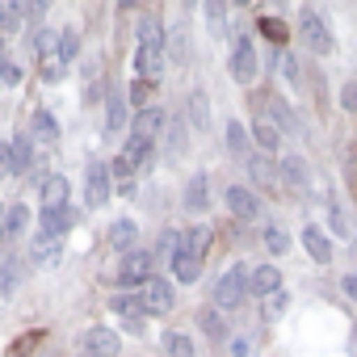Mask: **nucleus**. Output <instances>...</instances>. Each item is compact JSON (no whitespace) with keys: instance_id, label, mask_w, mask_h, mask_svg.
<instances>
[{"instance_id":"7c9ffc66","label":"nucleus","mask_w":357,"mask_h":357,"mask_svg":"<svg viewBox=\"0 0 357 357\" xmlns=\"http://www.w3.org/2000/svg\"><path fill=\"white\" fill-rule=\"evenodd\" d=\"M17 30H22V5L0 0V38H5V34H17Z\"/></svg>"},{"instance_id":"c03bdc74","label":"nucleus","mask_w":357,"mask_h":357,"mask_svg":"<svg viewBox=\"0 0 357 357\" xmlns=\"http://www.w3.org/2000/svg\"><path fill=\"white\" fill-rule=\"evenodd\" d=\"M0 80H5V84H22V68L13 59H0Z\"/></svg>"},{"instance_id":"cd10ccee","label":"nucleus","mask_w":357,"mask_h":357,"mask_svg":"<svg viewBox=\"0 0 357 357\" xmlns=\"http://www.w3.org/2000/svg\"><path fill=\"white\" fill-rule=\"evenodd\" d=\"M269 114L278 118V135H282V130H298V118H294V109H290L282 97H269Z\"/></svg>"},{"instance_id":"a18cd8bd","label":"nucleus","mask_w":357,"mask_h":357,"mask_svg":"<svg viewBox=\"0 0 357 357\" xmlns=\"http://www.w3.org/2000/svg\"><path fill=\"white\" fill-rule=\"evenodd\" d=\"M147 93H151V80H135V84H130V101H135L139 109H143V101H147Z\"/></svg>"},{"instance_id":"6e6552de","label":"nucleus","mask_w":357,"mask_h":357,"mask_svg":"<svg viewBox=\"0 0 357 357\" xmlns=\"http://www.w3.org/2000/svg\"><path fill=\"white\" fill-rule=\"evenodd\" d=\"M118 349H122V340H118L114 328L97 324V328L84 332V357H118Z\"/></svg>"},{"instance_id":"a878e982","label":"nucleus","mask_w":357,"mask_h":357,"mask_svg":"<svg viewBox=\"0 0 357 357\" xmlns=\"http://www.w3.org/2000/svg\"><path fill=\"white\" fill-rule=\"evenodd\" d=\"M172 273H176V282H198L202 278V261L190 257V252H181V257L172 261Z\"/></svg>"},{"instance_id":"79ce46f5","label":"nucleus","mask_w":357,"mask_h":357,"mask_svg":"<svg viewBox=\"0 0 357 357\" xmlns=\"http://www.w3.org/2000/svg\"><path fill=\"white\" fill-rule=\"evenodd\" d=\"M38 72H43V80H51V84L68 76V68L59 63V55H51V59H43V68H38Z\"/></svg>"},{"instance_id":"c9c22d12","label":"nucleus","mask_w":357,"mask_h":357,"mask_svg":"<svg viewBox=\"0 0 357 357\" xmlns=\"http://www.w3.org/2000/svg\"><path fill=\"white\" fill-rule=\"evenodd\" d=\"M34 51H38V59H51V55H59V34H51V30H38V34H34Z\"/></svg>"},{"instance_id":"412c9836","label":"nucleus","mask_w":357,"mask_h":357,"mask_svg":"<svg viewBox=\"0 0 357 357\" xmlns=\"http://www.w3.org/2000/svg\"><path fill=\"white\" fill-rule=\"evenodd\" d=\"M26 223H30V206H22V202H17V206H9L5 227H0V240H5V244H9V240H17V236L26 231Z\"/></svg>"},{"instance_id":"9d476101","label":"nucleus","mask_w":357,"mask_h":357,"mask_svg":"<svg viewBox=\"0 0 357 357\" xmlns=\"http://www.w3.org/2000/svg\"><path fill=\"white\" fill-rule=\"evenodd\" d=\"M118 282L122 286H147L151 282V257L147 252H126L118 265Z\"/></svg>"},{"instance_id":"e433bc0d","label":"nucleus","mask_w":357,"mask_h":357,"mask_svg":"<svg viewBox=\"0 0 357 357\" xmlns=\"http://www.w3.org/2000/svg\"><path fill=\"white\" fill-rule=\"evenodd\" d=\"M76 51H80V34H76V30H63V34H59V63L68 68V63L76 59Z\"/></svg>"},{"instance_id":"2eb2a0df","label":"nucleus","mask_w":357,"mask_h":357,"mask_svg":"<svg viewBox=\"0 0 357 357\" xmlns=\"http://www.w3.org/2000/svg\"><path fill=\"white\" fill-rule=\"evenodd\" d=\"M278 176H282L286 190H307V164H303V155H282Z\"/></svg>"},{"instance_id":"f8f14e48","label":"nucleus","mask_w":357,"mask_h":357,"mask_svg":"<svg viewBox=\"0 0 357 357\" xmlns=\"http://www.w3.org/2000/svg\"><path fill=\"white\" fill-rule=\"evenodd\" d=\"M34 168V135H17L9 143V172L13 176H26Z\"/></svg>"},{"instance_id":"f3484780","label":"nucleus","mask_w":357,"mask_h":357,"mask_svg":"<svg viewBox=\"0 0 357 357\" xmlns=\"http://www.w3.org/2000/svg\"><path fill=\"white\" fill-rule=\"evenodd\" d=\"M109 307H114L118 315H126V328H130V332H139V328H143L139 319H143L147 311H143V303H139V294H114V298H109Z\"/></svg>"},{"instance_id":"4c0bfd02","label":"nucleus","mask_w":357,"mask_h":357,"mask_svg":"<svg viewBox=\"0 0 357 357\" xmlns=\"http://www.w3.org/2000/svg\"><path fill=\"white\" fill-rule=\"evenodd\" d=\"M198 324H202V332H206L211 340H223V336H227V328H223L219 311H198Z\"/></svg>"},{"instance_id":"8fccbe9b","label":"nucleus","mask_w":357,"mask_h":357,"mask_svg":"<svg viewBox=\"0 0 357 357\" xmlns=\"http://www.w3.org/2000/svg\"><path fill=\"white\" fill-rule=\"evenodd\" d=\"M0 172H9V143H0Z\"/></svg>"},{"instance_id":"dca6fc26","label":"nucleus","mask_w":357,"mask_h":357,"mask_svg":"<svg viewBox=\"0 0 357 357\" xmlns=\"http://www.w3.org/2000/svg\"><path fill=\"white\" fill-rule=\"evenodd\" d=\"M135 38H139V47H164V22L160 17H151V13H143L139 22H135Z\"/></svg>"},{"instance_id":"2f4dec72","label":"nucleus","mask_w":357,"mask_h":357,"mask_svg":"<svg viewBox=\"0 0 357 357\" xmlns=\"http://www.w3.org/2000/svg\"><path fill=\"white\" fill-rule=\"evenodd\" d=\"M206 198H211V194H206V176H202V172L190 176V185H185V206L198 211V206H206Z\"/></svg>"},{"instance_id":"f257e3e1","label":"nucleus","mask_w":357,"mask_h":357,"mask_svg":"<svg viewBox=\"0 0 357 357\" xmlns=\"http://www.w3.org/2000/svg\"><path fill=\"white\" fill-rule=\"evenodd\" d=\"M109 198H114V181H109V164L93 160V164H89V176H84V202H89L93 211H101V206H105Z\"/></svg>"},{"instance_id":"b1692460","label":"nucleus","mask_w":357,"mask_h":357,"mask_svg":"<svg viewBox=\"0 0 357 357\" xmlns=\"http://www.w3.org/2000/svg\"><path fill=\"white\" fill-rule=\"evenodd\" d=\"M30 130L43 139V143H55L59 139V126H55V114H47V109H34V118H30Z\"/></svg>"},{"instance_id":"1a4fd4ad","label":"nucleus","mask_w":357,"mask_h":357,"mask_svg":"<svg viewBox=\"0 0 357 357\" xmlns=\"http://www.w3.org/2000/svg\"><path fill=\"white\" fill-rule=\"evenodd\" d=\"M130 63H135V80H160V76H164V68H168L164 47H139Z\"/></svg>"},{"instance_id":"0eeeda50","label":"nucleus","mask_w":357,"mask_h":357,"mask_svg":"<svg viewBox=\"0 0 357 357\" xmlns=\"http://www.w3.org/2000/svg\"><path fill=\"white\" fill-rule=\"evenodd\" d=\"M164 126H168V114H164L160 105H143V109H135L130 135H135V139H143V143H151V139H155Z\"/></svg>"},{"instance_id":"3c124183","label":"nucleus","mask_w":357,"mask_h":357,"mask_svg":"<svg viewBox=\"0 0 357 357\" xmlns=\"http://www.w3.org/2000/svg\"><path fill=\"white\" fill-rule=\"evenodd\" d=\"M0 59H5V38H0Z\"/></svg>"},{"instance_id":"c756f323","label":"nucleus","mask_w":357,"mask_h":357,"mask_svg":"<svg viewBox=\"0 0 357 357\" xmlns=\"http://www.w3.org/2000/svg\"><path fill=\"white\" fill-rule=\"evenodd\" d=\"M59 248H63V240L38 236V240H34V248H30V257H34V261H43V265H51V261H59Z\"/></svg>"},{"instance_id":"f03ea898","label":"nucleus","mask_w":357,"mask_h":357,"mask_svg":"<svg viewBox=\"0 0 357 357\" xmlns=\"http://www.w3.org/2000/svg\"><path fill=\"white\" fill-rule=\"evenodd\" d=\"M298 30H303V43L315 51V55H332V34H328V22L315 13V9H303V17H298Z\"/></svg>"},{"instance_id":"aec40b11","label":"nucleus","mask_w":357,"mask_h":357,"mask_svg":"<svg viewBox=\"0 0 357 357\" xmlns=\"http://www.w3.org/2000/svg\"><path fill=\"white\" fill-rule=\"evenodd\" d=\"M135 236H139V223H135V219H118V223L109 227V244H114L118 252H135Z\"/></svg>"},{"instance_id":"a211bd4d","label":"nucleus","mask_w":357,"mask_h":357,"mask_svg":"<svg viewBox=\"0 0 357 357\" xmlns=\"http://www.w3.org/2000/svg\"><path fill=\"white\" fill-rule=\"evenodd\" d=\"M303 248L311 252V261H319V265H328L332 261V240L319 231V227H303Z\"/></svg>"},{"instance_id":"a19ab883","label":"nucleus","mask_w":357,"mask_h":357,"mask_svg":"<svg viewBox=\"0 0 357 357\" xmlns=\"http://www.w3.org/2000/svg\"><path fill=\"white\" fill-rule=\"evenodd\" d=\"M160 257H168V261L181 257V231H164L160 236Z\"/></svg>"},{"instance_id":"423d86ee","label":"nucleus","mask_w":357,"mask_h":357,"mask_svg":"<svg viewBox=\"0 0 357 357\" xmlns=\"http://www.w3.org/2000/svg\"><path fill=\"white\" fill-rule=\"evenodd\" d=\"M139 303H143V311H147V315H168V311H172V303H176V294H172V286H168V282L151 278V282L139 290Z\"/></svg>"},{"instance_id":"4468645a","label":"nucleus","mask_w":357,"mask_h":357,"mask_svg":"<svg viewBox=\"0 0 357 357\" xmlns=\"http://www.w3.org/2000/svg\"><path fill=\"white\" fill-rule=\"evenodd\" d=\"M72 223H76V211H72V206H63V211H43V227H38V236L63 240V231H72Z\"/></svg>"},{"instance_id":"9b49d317","label":"nucleus","mask_w":357,"mask_h":357,"mask_svg":"<svg viewBox=\"0 0 357 357\" xmlns=\"http://www.w3.org/2000/svg\"><path fill=\"white\" fill-rule=\"evenodd\" d=\"M248 294H261V298H273L282 294V269L278 265H261L248 273Z\"/></svg>"},{"instance_id":"f704fd0d","label":"nucleus","mask_w":357,"mask_h":357,"mask_svg":"<svg viewBox=\"0 0 357 357\" xmlns=\"http://www.w3.org/2000/svg\"><path fill=\"white\" fill-rule=\"evenodd\" d=\"M227 147L236 151V155H248V130H244V122H227Z\"/></svg>"},{"instance_id":"6ab92c4d","label":"nucleus","mask_w":357,"mask_h":357,"mask_svg":"<svg viewBox=\"0 0 357 357\" xmlns=\"http://www.w3.org/2000/svg\"><path fill=\"white\" fill-rule=\"evenodd\" d=\"M68 206V176H47L43 181V211H63Z\"/></svg>"},{"instance_id":"49530a36","label":"nucleus","mask_w":357,"mask_h":357,"mask_svg":"<svg viewBox=\"0 0 357 357\" xmlns=\"http://www.w3.org/2000/svg\"><path fill=\"white\" fill-rule=\"evenodd\" d=\"M202 13L211 17V30H219V26H223V13H227V9H223V5H206Z\"/></svg>"},{"instance_id":"5701e85b","label":"nucleus","mask_w":357,"mask_h":357,"mask_svg":"<svg viewBox=\"0 0 357 357\" xmlns=\"http://www.w3.org/2000/svg\"><path fill=\"white\" fill-rule=\"evenodd\" d=\"M206 248H211V231H206V227H190V231L181 236V252L206 261Z\"/></svg>"},{"instance_id":"58836bf2","label":"nucleus","mask_w":357,"mask_h":357,"mask_svg":"<svg viewBox=\"0 0 357 357\" xmlns=\"http://www.w3.org/2000/svg\"><path fill=\"white\" fill-rule=\"evenodd\" d=\"M257 26H261V34H265V38H269V43H286V34H290V30H286V22H282V17H261V22H257Z\"/></svg>"},{"instance_id":"72a5a7b5","label":"nucleus","mask_w":357,"mask_h":357,"mask_svg":"<svg viewBox=\"0 0 357 357\" xmlns=\"http://www.w3.org/2000/svg\"><path fill=\"white\" fill-rule=\"evenodd\" d=\"M164 349H168L172 357H194V340H190L185 332H164Z\"/></svg>"},{"instance_id":"ea45409f","label":"nucleus","mask_w":357,"mask_h":357,"mask_svg":"<svg viewBox=\"0 0 357 357\" xmlns=\"http://www.w3.org/2000/svg\"><path fill=\"white\" fill-rule=\"evenodd\" d=\"M265 248H269L273 257H282V252L290 248V236H286L282 227H265Z\"/></svg>"},{"instance_id":"c85d7f7f","label":"nucleus","mask_w":357,"mask_h":357,"mask_svg":"<svg viewBox=\"0 0 357 357\" xmlns=\"http://www.w3.org/2000/svg\"><path fill=\"white\" fill-rule=\"evenodd\" d=\"M252 139H257L261 151H278V143H282V135H278L273 122H252Z\"/></svg>"},{"instance_id":"ddd939ff","label":"nucleus","mask_w":357,"mask_h":357,"mask_svg":"<svg viewBox=\"0 0 357 357\" xmlns=\"http://www.w3.org/2000/svg\"><path fill=\"white\" fill-rule=\"evenodd\" d=\"M227 211H231L236 219H257V215H261V198H257L248 185H231V190H227Z\"/></svg>"},{"instance_id":"393cba45","label":"nucleus","mask_w":357,"mask_h":357,"mask_svg":"<svg viewBox=\"0 0 357 357\" xmlns=\"http://www.w3.org/2000/svg\"><path fill=\"white\" fill-rule=\"evenodd\" d=\"M248 176H252V181L261 185V190H269L273 185V164H269V155H248Z\"/></svg>"},{"instance_id":"09e8293b","label":"nucleus","mask_w":357,"mask_h":357,"mask_svg":"<svg viewBox=\"0 0 357 357\" xmlns=\"http://www.w3.org/2000/svg\"><path fill=\"white\" fill-rule=\"evenodd\" d=\"M340 290H344V294H349V298H353V303H357V273H349V278H344V282H340Z\"/></svg>"},{"instance_id":"20e7f679","label":"nucleus","mask_w":357,"mask_h":357,"mask_svg":"<svg viewBox=\"0 0 357 357\" xmlns=\"http://www.w3.org/2000/svg\"><path fill=\"white\" fill-rule=\"evenodd\" d=\"M231 76H236V84H252L257 80V72H261V59H257V47H252V38H240L236 43V51H231Z\"/></svg>"},{"instance_id":"de8ad7c7","label":"nucleus","mask_w":357,"mask_h":357,"mask_svg":"<svg viewBox=\"0 0 357 357\" xmlns=\"http://www.w3.org/2000/svg\"><path fill=\"white\" fill-rule=\"evenodd\" d=\"M47 13V0H34V5H22V17H43Z\"/></svg>"},{"instance_id":"37998d69","label":"nucleus","mask_w":357,"mask_h":357,"mask_svg":"<svg viewBox=\"0 0 357 357\" xmlns=\"http://www.w3.org/2000/svg\"><path fill=\"white\" fill-rule=\"evenodd\" d=\"M328 215H332V231H336L340 240H349V236H353V227H349V219H344V211H340V206H332Z\"/></svg>"},{"instance_id":"473e14b6","label":"nucleus","mask_w":357,"mask_h":357,"mask_svg":"<svg viewBox=\"0 0 357 357\" xmlns=\"http://www.w3.org/2000/svg\"><path fill=\"white\" fill-rule=\"evenodd\" d=\"M17 282H22V265L17 261H5V265H0V298H9L17 290Z\"/></svg>"},{"instance_id":"bb28decb","label":"nucleus","mask_w":357,"mask_h":357,"mask_svg":"<svg viewBox=\"0 0 357 357\" xmlns=\"http://www.w3.org/2000/svg\"><path fill=\"white\" fill-rule=\"evenodd\" d=\"M190 126H198V130L211 126V101H206V93H190Z\"/></svg>"},{"instance_id":"7ed1b4c3","label":"nucleus","mask_w":357,"mask_h":357,"mask_svg":"<svg viewBox=\"0 0 357 357\" xmlns=\"http://www.w3.org/2000/svg\"><path fill=\"white\" fill-rule=\"evenodd\" d=\"M244 298H248V269L236 265V269H227V273L219 278V286H215V303H219V307H240Z\"/></svg>"},{"instance_id":"39448f33","label":"nucleus","mask_w":357,"mask_h":357,"mask_svg":"<svg viewBox=\"0 0 357 357\" xmlns=\"http://www.w3.org/2000/svg\"><path fill=\"white\" fill-rule=\"evenodd\" d=\"M151 160V143H143V139H126V147H122V155L114 160V172L122 176V181H130V172H139L143 164Z\"/></svg>"},{"instance_id":"4be33fe9","label":"nucleus","mask_w":357,"mask_h":357,"mask_svg":"<svg viewBox=\"0 0 357 357\" xmlns=\"http://www.w3.org/2000/svg\"><path fill=\"white\" fill-rule=\"evenodd\" d=\"M122 126H126V97L109 93V101H105V135H118Z\"/></svg>"}]
</instances>
